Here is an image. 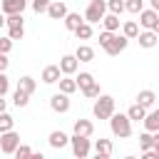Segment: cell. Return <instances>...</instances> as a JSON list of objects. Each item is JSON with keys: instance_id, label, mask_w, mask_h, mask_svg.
<instances>
[{"instance_id": "cell-5", "label": "cell", "mask_w": 159, "mask_h": 159, "mask_svg": "<svg viewBox=\"0 0 159 159\" xmlns=\"http://www.w3.org/2000/svg\"><path fill=\"white\" fill-rule=\"evenodd\" d=\"M17 144H20V134L17 132H2L0 134V152L2 154H12L15 149H17Z\"/></svg>"}, {"instance_id": "cell-24", "label": "cell", "mask_w": 159, "mask_h": 159, "mask_svg": "<svg viewBox=\"0 0 159 159\" xmlns=\"http://www.w3.org/2000/svg\"><path fill=\"white\" fill-rule=\"evenodd\" d=\"M122 35H127L129 40H134V37L139 35V25H137L134 20H127V22L122 25Z\"/></svg>"}, {"instance_id": "cell-27", "label": "cell", "mask_w": 159, "mask_h": 159, "mask_svg": "<svg viewBox=\"0 0 159 159\" xmlns=\"http://www.w3.org/2000/svg\"><path fill=\"white\" fill-rule=\"evenodd\" d=\"M17 89L32 94V92H35V80H32V77H20V80H17Z\"/></svg>"}, {"instance_id": "cell-29", "label": "cell", "mask_w": 159, "mask_h": 159, "mask_svg": "<svg viewBox=\"0 0 159 159\" xmlns=\"http://www.w3.org/2000/svg\"><path fill=\"white\" fill-rule=\"evenodd\" d=\"M12 127H15V119H12L7 112H0V134H2V132H10Z\"/></svg>"}, {"instance_id": "cell-6", "label": "cell", "mask_w": 159, "mask_h": 159, "mask_svg": "<svg viewBox=\"0 0 159 159\" xmlns=\"http://www.w3.org/2000/svg\"><path fill=\"white\" fill-rule=\"evenodd\" d=\"M127 45H129V37H127V35H112L109 42L104 45V52L114 57V55H119L122 50H127Z\"/></svg>"}, {"instance_id": "cell-25", "label": "cell", "mask_w": 159, "mask_h": 159, "mask_svg": "<svg viewBox=\"0 0 159 159\" xmlns=\"http://www.w3.org/2000/svg\"><path fill=\"white\" fill-rule=\"evenodd\" d=\"M75 35H77V40H89L92 37V25L89 22H80L75 27Z\"/></svg>"}, {"instance_id": "cell-13", "label": "cell", "mask_w": 159, "mask_h": 159, "mask_svg": "<svg viewBox=\"0 0 159 159\" xmlns=\"http://www.w3.org/2000/svg\"><path fill=\"white\" fill-rule=\"evenodd\" d=\"M47 15H50L52 20H62V17L67 15V5H65V2H60V0H50Z\"/></svg>"}, {"instance_id": "cell-7", "label": "cell", "mask_w": 159, "mask_h": 159, "mask_svg": "<svg viewBox=\"0 0 159 159\" xmlns=\"http://www.w3.org/2000/svg\"><path fill=\"white\" fill-rule=\"evenodd\" d=\"M70 142H72V154H75L77 159H84V157L89 154V149H92V147H89V137H80V134H75Z\"/></svg>"}, {"instance_id": "cell-40", "label": "cell", "mask_w": 159, "mask_h": 159, "mask_svg": "<svg viewBox=\"0 0 159 159\" xmlns=\"http://www.w3.org/2000/svg\"><path fill=\"white\" fill-rule=\"evenodd\" d=\"M154 134V144H152V149H154V157L159 159V132H152Z\"/></svg>"}, {"instance_id": "cell-39", "label": "cell", "mask_w": 159, "mask_h": 159, "mask_svg": "<svg viewBox=\"0 0 159 159\" xmlns=\"http://www.w3.org/2000/svg\"><path fill=\"white\" fill-rule=\"evenodd\" d=\"M112 35H114V32H109V30H104V32H99V45L104 47V45L109 42V37H112Z\"/></svg>"}, {"instance_id": "cell-18", "label": "cell", "mask_w": 159, "mask_h": 159, "mask_svg": "<svg viewBox=\"0 0 159 159\" xmlns=\"http://www.w3.org/2000/svg\"><path fill=\"white\" fill-rule=\"evenodd\" d=\"M99 22H102L104 30H109V32H117V30H119V15H114V12H104V17H102Z\"/></svg>"}, {"instance_id": "cell-37", "label": "cell", "mask_w": 159, "mask_h": 159, "mask_svg": "<svg viewBox=\"0 0 159 159\" xmlns=\"http://www.w3.org/2000/svg\"><path fill=\"white\" fill-rule=\"evenodd\" d=\"M7 92H10V80H7V75H5V72H0V94L5 97Z\"/></svg>"}, {"instance_id": "cell-44", "label": "cell", "mask_w": 159, "mask_h": 159, "mask_svg": "<svg viewBox=\"0 0 159 159\" xmlns=\"http://www.w3.org/2000/svg\"><path fill=\"white\" fill-rule=\"evenodd\" d=\"M2 25H5V12L0 10V27H2Z\"/></svg>"}, {"instance_id": "cell-31", "label": "cell", "mask_w": 159, "mask_h": 159, "mask_svg": "<svg viewBox=\"0 0 159 159\" xmlns=\"http://www.w3.org/2000/svg\"><path fill=\"white\" fill-rule=\"evenodd\" d=\"M12 102H15V107H27V102H30V94H27V92H22V89H15V94H12Z\"/></svg>"}, {"instance_id": "cell-3", "label": "cell", "mask_w": 159, "mask_h": 159, "mask_svg": "<svg viewBox=\"0 0 159 159\" xmlns=\"http://www.w3.org/2000/svg\"><path fill=\"white\" fill-rule=\"evenodd\" d=\"M94 117L97 119H109L112 117V112H114V97H109V94H99L97 97V102H94Z\"/></svg>"}, {"instance_id": "cell-42", "label": "cell", "mask_w": 159, "mask_h": 159, "mask_svg": "<svg viewBox=\"0 0 159 159\" xmlns=\"http://www.w3.org/2000/svg\"><path fill=\"white\" fill-rule=\"evenodd\" d=\"M5 107H7V102L2 99V94H0V112H5Z\"/></svg>"}, {"instance_id": "cell-35", "label": "cell", "mask_w": 159, "mask_h": 159, "mask_svg": "<svg viewBox=\"0 0 159 159\" xmlns=\"http://www.w3.org/2000/svg\"><path fill=\"white\" fill-rule=\"evenodd\" d=\"M47 7H50V0H32V10L40 15V12H47Z\"/></svg>"}, {"instance_id": "cell-41", "label": "cell", "mask_w": 159, "mask_h": 159, "mask_svg": "<svg viewBox=\"0 0 159 159\" xmlns=\"http://www.w3.org/2000/svg\"><path fill=\"white\" fill-rule=\"evenodd\" d=\"M7 65H10L7 55H5V52H0V72H5V70H7Z\"/></svg>"}, {"instance_id": "cell-34", "label": "cell", "mask_w": 159, "mask_h": 159, "mask_svg": "<svg viewBox=\"0 0 159 159\" xmlns=\"http://www.w3.org/2000/svg\"><path fill=\"white\" fill-rule=\"evenodd\" d=\"M82 94H84L87 99H94V97H99V84H97V82H92L87 89H82Z\"/></svg>"}, {"instance_id": "cell-11", "label": "cell", "mask_w": 159, "mask_h": 159, "mask_svg": "<svg viewBox=\"0 0 159 159\" xmlns=\"http://www.w3.org/2000/svg\"><path fill=\"white\" fill-rule=\"evenodd\" d=\"M27 7V0H2L0 2V10L5 15H12V12H22Z\"/></svg>"}, {"instance_id": "cell-9", "label": "cell", "mask_w": 159, "mask_h": 159, "mask_svg": "<svg viewBox=\"0 0 159 159\" xmlns=\"http://www.w3.org/2000/svg\"><path fill=\"white\" fill-rule=\"evenodd\" d=\"M159 20V12L154 10V7H149V10H142L139 12V25L142 27H147V30H154V22Z\"/></svg>"}, {"instance_id": "cell-19", "label": "cell", "mask_w": 159, "mask_h": 159, "mask_svg": "<svg viewBox=\"0 0 159 159\" xmlns=\"http://www.w3.org/2000/svg\"><path fill=\"white\" fill-rule=\"evenodd\" d=\"M154 99H157V94H154L152 89H142V92L137 94V104H142L144 109H149V107L154 104Z\"/></svg>"}, {"instance_id": "cell-2", "label": "cell", "mask_w": 159, "mask_h": 159, "mask_svg": "<svg viewBox=\"0 0 159 159\" xmlns=\"http://www.w3.org/2000/svg\"><path fill=\"white\" fill-rule=\"evenodd\" d=\"M5 25H7V37L15 42V40H22L25 35V22H22V12H12V15H5Z\"/></svg>"}, {"instance_id": "cell-26", "label": "cell", "mask_w": 159, "mask_h": 159, "mask_svg": "<svg viewBox=\"0 0 159 159\" xmlns=\"http://www.w3.org/2000/svg\"><path fill=\"white\" fill-rule=\"evenodd\" d=\"M124 10L132 15H139L144 10V0H124Z\"/></svg>"}, {"instance_id": "cell-12", "label": "cell", "mask_w": 159, "mask_h": 159, "mask_svg": "<svg viewBox=\"0 0 159 159\" xmlns=\"http://www.w3.org/2000/svg\"><path fill=\"white\" fill-rule=\"evenodd\" d=\"M60 77H62L60 65H47V67L42 70V82H45V84H55V82H60Z\"/></svg>"}, {"instance_id": "cell-22", "label": "cell", "mask_w": 159, "mask_h": 159, "mask_svg": "<svg viewBox=\"0 0 159 159\" xmlns=\"http://www.w3.org/2000/svg\"><path fill=\"white\" fill-rule=\"evenodd\" d=\"M75 57H77L80 62H92V60H94V50H92L89 45H80L77 52H75Z\"/></svg>"}, {"instance_id": "cell-43", "label": "cell", "mask_w": 159, "mask_h": 159, "mask_svg": "<svg viewBox=\"0 0 159 159\" xmlns=\"http://www.w3.org/2000/svg\"><path fill=\"white\" fill-rule=\"evenodd\" d=\"M149 2H152V7H154V10L159 12V0H149Z\"/></svg>"}, {"instance_id": "cell-20", "label": "cell", "mask_w": 159, "mask_h": 159, "mask_svg": "<svg viewBox=\"0 0 159 159\" xmlns=\"http://www.w3.org/2000/svg\"><path fill=\"white\" fill-rule=\"evenodd\" d=\"M67 142H70V137L65 132H50V147L52 149H62Z\"/></svg>"}, {"instance_id": "cell-36", "label": "cell", "mask_w": 159, "mask_h": 159, "mask_svg": "<svg viewBox=\"0 0 159 159\" xmlns=\"http://www.w3.org/2000/svg\"><path fill=\"white\" fill-rule=\"evenodd\" d=\"M12 154H15L17 159H25V157H32V149H30V147H25V144H22V147L17 144V149H15Z\"/></svg>"}, {"instance_id": "cell-30", "label": "cell", "mask_w": 159, "mask_h": 159, "mask_svg": "<svg viewBox=\"0 0 159 159\" xmlns=\"http://www.w3.org/2000/svg\"><path fill=\"white\" fill-rule=\"evenodd\" d=\"M75 82H77V89H87V87L94 82V77H92L89 72H80V77H77Z\"/></svg>"}, {"instance_id": "cell-17", "label": "cell", "mask_w": 159, "mask_h": 159, "mask_svg": "<svg viewBox=\"0 0 159 159\" xmlns=\"http://www.w3.org/2000/svg\"><path fill=\"white\" fill-rule=\"evenodd\" d=\"M144 127H147V132H159V109H152L149 114H144Z\"/></svg>"}, {"instance_id": "cell-28", "label": "cell", "mask_w": 159, "mask_h": 159, "mask_svg": "<svg viewBox=\"0 0 159 159\" xmlns=\"http://www.w3.org/2000/svg\"><path fill=\"white\" fill-rule=\"evenodd\" d=\"M75 89H77V82H75V80H70V77H60V92L72 94Z\"/></svg>"}, {"instance_id": "cell-16", "label": "cell", "mask_w": 159, "mask_h": 159, "mask_svg": "<svg viewBox=\"0 0 159 159\" xmlns=\"http://www.w3.org/2000/svg\"><path fill=\"white\" fill-rule=\"evenodd\" d=\"M92 132H94V124H92L89 119H77V122H75V134H80V137H92Z\"/></svg>"}, {"instance_id": "cell-4", "label": "cell", "mask_w": 159, "mask_h": 159, "mask_svg": "<svg viewBox=\"0 0 159 159\" xmlns=\"http://www.w3.org/2000/svg\"><path fill=\"white\" fill-rule=\"evenodd\" d=\"M107 12V0H92L87 5V12H84V20L92 25V22H99Z\"/></svg>"}, {"instance_id": "cell-32", "label": "cell", "mask_w": 159, "mask_h": 159, "mask_svg": "<svg viewBox=\"0 0 159 159\" xmlns=\"http://www.w3.org/2000/svg\"><path fill=\"white\" fill-rule=\"evenodd\" d=\"M152 144H154V134H152V132L139 134V149H142V152H144V149H152Z\"/></svg>"}, {"instance_id": "cell-10", "label": "cell", "mask_w": 159, "mask_h": 159, "mask_svg": "<svg viewBox=\"0 0 159 159\" xmlns=\"http://www.w3.org/2000/svg\"><path fill=\"white\" fill-rule=\"evenodd\" d=\"M77 67H80V60H77L75 55H65V57L60 60V72H62V75H75Z\"/></svg>"}, {"instance_id": "cell-33", "label": "cell", "mask_w": 159, "mask_h": 159, "mask_svg": "<svg viewBox=\"0 0 159 159\" xmlns=\"http://www.w3.org/2000/svg\"><path fill=\"white\" fill-rule=\"evenodd\" d=\"M107 10L114 12V15H122L124 12V0H107Z\"/></svg>"}, {"instance_id": "cell-1", "label": "cell", "mask_w": 159, "mask_h": 159, "mask_svg": "<svg viewBox=\"0 0 159 159\" xmlns=\"http://www.w3.org/2000/svg\"><path fill=\"white\" fill-rule=\"evenodd\" d=\"M109 129H112L114 137L127 139V137L132 134V119H129L127 114H114V112H112V117H109Z\"/></svg>"}, {"instance_id": "cell-15", "label": "cell", "mask_w": 159, "mask_h": 159, "mask_svg": "<svg viewBox=\"0 0 159 159\" xmlns=\"http://www.w3.org/2000/svg\"><path fill=\"white\" fill-rule=\"evenodd\" d=\"M112 142L109 139H97L94 142V154L99 157V159H107V157H112Z\"/></svg>"}, {"instance_id": "cell-8", "label": "cell", "mask_w": 159, "mask_h": 159, "mask_svg": "<svg viewBox=\"0 0 159 159\" xmlns=\"http://www.w3.org/2000/svg\"><path fill=\"white\" fill-rule=\"evenodd\" d=\"M50 107H52L55 112L65 114V112L70 109V94H65V92H57V94H52V97H50Z\"/></svg>"}, {"instance_id": "cell-45", "label": "cell", "mask_w": 159, "mask_h": 159, "mask_svg": "<svg viewBox=\"0 0 159 159\" xmlns=\"http://www.w3.org/2000/svg\"><path fill=\"white\" fill-rule=\"evenodd\" d=\"M154 32H157V35H159V20H157V22H154Z\"/></svg>"}, {"instance_id": "cell-38", "label": "cell", "mask_w": 159, "mask_h": 159, "mask_svg": "<svg viewBox=\"0 0 159 159\" xmlns=\"http://www.w3.org/2000/svg\"><path fill=\"white\" fill-rule=\"evenodd\" d=\"M10 50H12V40H10V37H0V52L7 55Z\"/></svg>"}, {"instance_id": "cell-21", "label": "cell", "mask_w": 159, "mask_h": 159, "mask_svg": "<svg viewBox=\"0 0 159 159\" xmlns=\"http://www.w3.org/2000/svg\"><path fill=\"white\" fill-rule=\"evenodd\" d=\"M62 20H65V27H67V30H72V32H75V27H77L80 22H84V17H82L80 12H70V10H67V15H65Z\"/></svg>"}, {"instance_id": "cell-23", "label": "cell", "mask_w": 159, "mask_h": 159, "mask_svg": "<svg viewBox=\"0 0 159 159\" xmlns=\"http://www.w3.org/2000/svg\"><path fill=\"white\" fill-rule=\"evenodd\" d=\"M144 114H147V109H144L142 104H137V102H134V104L129 107V112H127V117H129L132 122H142V119H144Z\"/></svg>"}, {"instance_id": "cell-14", "label": "cell", "mask_w": 159, "mask_h": 159, "mask_svg": "<svg viewBox=\"0 0 159 159\" xmlns=\"http://www.w3.org/2000/svg\"><path fill=\"white\" fill-rule=\"evenodd\" d=\"M137 40H139V45H142V47H147V50H152V47L157 45V40H159V35H157L154 30H144V32H139V35H137Z\"/></svg>"}]
</instances>
